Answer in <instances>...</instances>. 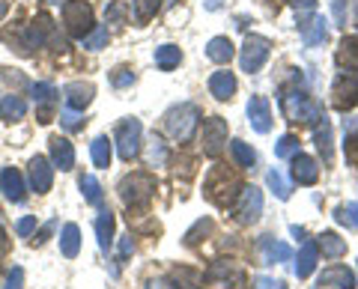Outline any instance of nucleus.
<instances>
[{
	"mask_svg": "<svg viewBox=\"0 0 358 289\" xmlns=\"http://www.w3.org/2000/svg\"><path fill=\"white\" fill-rule=\"evenodd\" d=\"M242 188L245 185L236 179V173H227V168H212V173L203 182V194H206L209 203H215L218 209H227L239 200Z\"/></svg>",
	"mask_w": 358,
	"mask_h": 289,
	"instance_id": "f257e3e1",
	"label": "nucleus"
},
{
	"mask_svg": "<svg viewBox=\"0 0 358 289\" xmlns=\"http://www.w3.org/2000/svg\"><path fill=\"white\" fill-rule=\"evenodd\" d=\"M197 126H200V110L192 102L173 105L164 114V128H167V135H171L176 143H188V140H192Z\"/></svg>",
	"mask_w": 358,
	"mask_h": 289,
	"instance_id": "f03ea898",
	"label": "nucleus"
},
{
	"mask_svg": "<svg viewBox=\"0 0 358 289\" xmlns=\"http://www.w3.org/2000/svg\"><path fill=\"white\" fill-rule=\"evenodd\" d=\"M281 108H284L287 119L299 122V126H317V122L322 119L320 105L305 93H284L281 96Z\"/></svg>",
	"mask_w": 358,
	"mask_h": 289,
	"instance_id": "7ed1b4c3",
	"label": "nucleus"
},
{
	"mask_svg": "<svg viewBox=\"0 0 358 289\" xmlns=\"http://www.w3.org/2000/svg\"><path fill=\"white\" fill-rule=\"evenodd\" d=\"M63 24L69 30V36L75 39H87L96 30L93 24V6L87 0H66L63 3Z\"/></svg>",
	"mask_w": 358,
	"mask_h": 289,
	"instance_id": "20e7f679",
	"label": "nucleus"
},
{
	"mask_svg": "<svg viewBox=\"0 0 358 289\" xmlns=\"http://www.w3.org/2000/svg\"><path fill=\"white\" fill-rule=\"evenodd\" d=\"M155 191V179L150 173H131L126 176V179L120 182V197H122V203L126 206H143V203H150V197Z\"/></svg>",
	"mask_w": 358,
	"mask_h": 289,
	"instance_id": "39448f33",
	"label": "nucleus"
},
{
	"mask_svg": "<svg viewBox=\"0 0 358 289\" xmlns=\"http://www.w3.org/2000/svg\"><path fill=\"white\" fill-rule=\"evenodd\" d=\"M268 51H272V42H268L266 36H257V33H251L248 39H245V45H242V72H260L266 60H268Z\"/></svg>",
	"mask_w": 358,
	"mask_h": 289,
	"instance_id": "423d86ee",
	"label": "nucleus"
},
{
	"mask_svg": "<svg viewBox=\"0 0 358 289\" xmlns=\"http://www.w3.org/2000/svg\"><path fill=\"white\" fill-rule=\"evenodd\" d=\"M141 131H143V126H141V119H134V117L122 119L117 126V152L122 161H131L134 155L141 152Z\"/></svg>",
	"mask_w": 358,
	"mask_h": 289,
	"instance_id": "0eeeda50",
	"label": "nucleus"
},
{
	"mask_svg": "<svg viewBox=\"0 0 358 289\" xmlns=\"http://www.w3.org/2000/svg\"><path fill=\"white\" fill-rule=\"evenodd\" d=\"M331 105L338 110H352L358 105V75L355 72H341L331 84Z\"/></svg>",
	"mask_w": 358,
	"mask_h": 289,
	"instance_id": "6e6552de",
	"label": "nucleus"
},
{
	"mask_svg": "<svg viewBox=\"0 0 358 289\" xmlns=\"http://www.w3.org/2000/svg\"><path fill=\"white\" fill-rule=\"evenodd\" d=\"M200 143H203V152L209 155V158H218L224 143H227V119L209 117L203 122V131H200Z\"/></svg>",
	"mask_w": 358,
	"mask_h": 289,
	"instance_id": "1a4fd4ad",
	"label": "nucleus"
},
{
	"mask_svg": "<svg viewBox=\"0 0 358 289\" xmlns=\"http://www.w3.org/2000/svg\"><path fill=\"white\" fill-rule=\"evenodd\" d=\"M263 215V191L254 185H245L236 203V221L239 224H254Z\"/></svg>",
	"mask_w": 358,
	"mask_h": 289,
	"instance_id": "9d476101",
	"label": "nucleus"
},
{
	"mask_svg": "<svg viewBox=\"0 0 358 289\" xmlns=\"http://www.w3.org/2000/svg\"><path fill=\"white\" fill-rule=\"evenodd\" d=\"M30 188L36 194H48L51 191V182H54V168L51 161L45 158V155H36V158H30Z\"/></svg>",
	"mask_w": 358,
	"mask_h": 289,
	"instance_id": "9b49d317",
	"label": "nucleus"
},
{
	"mask_svg": "<svg viewBox=\"0 0 358 289\" xmlns=\"http://www.w3.org/2000/svg\"><path fill=\"white\" fill-rule=\"evenodd\" d=\"M299 27H301V42H305V48H317L329 39V21L322 15H310L305 21H299Z\"/></svg>",
	"mask_w": 358,
	"mask_h": 289,
	"instance_id": "f8f14e48",
	"label": "nucleus"
},
{
	"mask_svg": "<svg viewBox=\"0 0 358 289\" xmlns=\"http://www.w3.org/2000/svg\"><path fill=\"white\" fill-rule=\"evenodd\" d=\"M248 119L254 131H260V135H266L268 128H272V105H268L266 96H251L248 102Z\"/></svg>",
	"mask_w": 358,
	"mask_h": 289,
	"instance_id": "ddd939ff",
	"label": "nucleus"
},
{
	"mask_svg": "<svg viewBox=\"0 0 358 289\" xmlns=\"http://www.w3.org/2000/svg\"><path fill=\"white\" fill-rule=\"evenodd\" d=\"M0 191L6 194V200H13V203H24V176H21L15 168H3L0 170Z\"/></svg>",
	"mask_w": 358,
	"mask_h": 289,
	"instance_id": "4468645a",
	"label": "nucleus"
},
{
	"mask_svg": "<svg viewBox=\"0 0 358 289\" xmlns=\"http://www.w3.org/2000/svg\"><path fill=\"white\" fill-rule=\"evenodd\" d=\"M63 96H66V105H69L72 110H84L90 102H93V96H96V87L93 84H84V81H72V84H66L63 87Z\"/></svg>",
	"mask_w": 358,
	"mask_h": 289,
	"instance_id": "2eb2a0df",
	"label": "nucleus"
},
{
	"mask_svg": "<svg viewBox=\"0 0 358 289\" xmlns=\"http://www.w3.org/2000/svg\"><path fill=\"white\" fill-rule=\"evenodd\" d=\"M57 87L54 84H33V98L39 105V122H51L54 105H57Z\"/></svg>",
	"mask_w": 358,
	"mask_h": 289,
	"instance_id": "dca6fc26",
	"label": "nucleus"
},
{
	"mask_svg": "<svg viewBox=\"0 0 358 289\" xmlns=\"http://www.w3.org/2000/svg\"><path fill=\"white\" fill-rule=\"evenodd\" d=\"M320 179V168H317V161L310 158V155H293V182L299 185H317Z\"/></svg>",
	"mask_w": 358,
	"mask_h": 289,
	"instance_id": "f3484780",
	"label": "nucleus"
},
{
	"mask_svg": "<svg viewBox=\"0 0 358 289\" xmlns=\"http://www.w3.org/2000/svg\"><path fill=\"white\" fill-rule=\"evenodd\" d=\"M320 286H334V289H355V274L346 265H331L320 274Z\"/></svg>",
	"mask_w": 358,
	"mask_h": 289,
	"instance_id": "a211bd4d",
	"label": "nucleus"
},
{
	"mask_svg": "<svg viewBox=\"0 0 358 289\" xmlns=\"http://www.w3.org/2000/svg\"><path fill=\"white\" fill-rule=\"evenodd\" d=\"M51 161H54V168H60V170H72L75 168V149H72V143L66 140V138H51Z\"/></svg>",
	"mask_w": 358,
	"mask_h": 289,
	"instance_id": "6ab92c4d",
	"label": "nucleus"
},
{
	"mask_svg": "<svg viewBox=\"0 0 358 289\" xmlns=\"http://www.w3.org/2000/svg\"><path fill=\"white\" fill-rule=\"evenodd\" d=\"M209 93L218 98V102H227L236 93V75L233 72H215L209 77Z\"/></svg>",
	"mask_w": 358,
	"mask_h": 289,
	"instance_id": "aec40b11",
	"label": "nucleus"
},
{
	"mask_svg": "<svg viewBox=\"0 0 358 289\" xmlns=\"http://www.w3.org/2000/svg\"><path fill=\"white\" fill-rule=\"evenodd\" d=\"M317 257H320L317 242L308 239L305 244H301V251H299V260H296V274H299V277H310V274H313V269H317Z\"/></svg>",
	"mask_w": 358,
	"mask_h": 289,
	"instance_id": "412c9836",
	"label": "nucleus"
},
{
	"mask_svg": "<svg viewBox=\"0 0 358 289\" xmlns=\"http://www.w3.org/2000/svg\"><path fill=\"white\" fill-rule=\"evenodd\" d=\"M260 253H263V262H287L289 257H293L289 244L275 242L272 236H263L260 239Z\"/></svg>",
	"mask_w": 358,
	"mask_h": 289,
	"instance_id": "4be33fe9",
	"label": "nucleus"
},
{
	"mask_svg": "<svg viewBox=\"0 0 358 289\" xmlns=\"http://www.w3.org/2000/svg\"><path fill=\"white\" fill-rule=\"evenodd\" d=\"M96 239H99V248L108 251L110 242H114V212L110 209H102L96 218Z\"/></svg>",
	"mask_w": 358,
	"mask_h": 289,
	"instance_id": "5701e85b",
	"label": "nucleus"
},
{
	"mask_svg": "<svg viewBox=\"0 0 358 289\" xmlns=\"http://www.w3.org/2000/svg\"><path fill=\"white\" fill-rule=\"evenodd\" d=\"M233 54H236V51H233V42H230L227 36H215V39H212L209 45H206V57H209L212 63L227 66V63L233 60Z\"/></svg>",
	"mask_w": 358,
	"mask_h": 289,
	"instance_id": "b1692460",
	"label": "nucleus"
},
{
	"mask_svg": "<svg viewBox=\"0 0 358 289\" xmlns=\"http://www.w3.org/2000/svg\"><path fill=\"white\" fill-rule=\"evenodd\" d=\"M51 33H54V21H51L48 15H39V18L30 24V30H27V42H30V48L45 45Z\"/></svg>",
	"mask_w": 358,
	"mask_h": 289,
	"instance_id": "393cba45",
	"label": "nucleus"
},
{
	"mask_svg": "<svg viewBox=\"0 0 358 289\" xmlns=\"http://www.w3.org/2000/svg\"><path fill=\"white\" fill-rule=\"evenodd\" d=\"M313 143H317V149L322 155V161H331V126H329V119H320L317 126H313Z\"/></svg>",
	"mask_w": 358,
	"mask_h": 289,
	"instance_id": "a878e982",
	"label": "nucleus"
},
{
	"mask_svg": "<svg viewBox=\"0 0 358 289\" xmlns=\"http://www.w3.org/2000/svg\"><path fill=\"white\" fill-rule=\"evenodd\" d=\"M60 251H63L66 260H75L78 257V251H81V230H78V224H66L63 227Z\"/></svg>",
	"mask_w": 358,
	"mask_h": 289,
	"instance_id": "bb28decb",
	"label": "nucleus"
},
{
	"mask_svg": "<svg viewBox=\"0 0 358 289\" xmlns=\"http://www.w3.org/2000/svg\"><path fill=\"white\" fill-rule=\"evenodd\" d=\"M317 248L322 251V257H329V260H338L346 253V242L341 236H334V232H322V236L317 239Z\"/></svg>",
	"mask_w": 358,
	"mask_h": 289,
	"instance_id": "cd10ccee",
	"label": "nucleus"
},
{
	"mask_svg": "<svg viewBox=\"0 0 358 289\" xmlns=\"http://www.w3.org/2000/svg\"><path fill=\"white\" fill-rule=\"evenodd\" d=\"M27 114V105H24V98L21 96H6L3 102H0V119H6V122H15Z\"/></svg>",
	"mask_w": 358,
	"mask_h": 289,
	"instance_id": "c85d7f7f",
	"label": "nucleus"
},
{
	"mask_svg": "<svg viewBox=\"0 0 358 289\" xmlns=\"http://www.w3.org/2000/svg\"><path fill=\"white\" fill-rule=\"evenodd\" d=\"M179 60H182V51H179L176 45H162V48H155V66L164 72H171L179 66Z\"/></svg>",
	"mask_w": 358,
	"mask_h": 289,
	"instance_id": "c756f323",
	"label": "nucleus"
},
{
	"mask_svg": "<svg viewBox=\"0 0 358 289\" xmlns=\"http://www.w3.org/2000/svg\"><path fill=\"white\" fill-rule=\"evenodd\" d=\"M78 185H81V194H84V200H87L90 206H102L105 194H102V185H99L96 176H90V173L81 176V182H78Z\"/></svg>",
	"mask_w": 358,
	"mask_h": 289,
	"instance_id": "7c9ffc66",
	"label": "nucleus"
},
{
	"mask_svg": "<svg viewBox=\"0 0 358 289\" xmlns=\"http://www.w3.org/2000/svg\"><path fill=\"white\" fill-rule=\"evenodd\" d=\"M230 152H233V158H236L239 168L254 170V164H257V152H254L245 140H233V143H230Z\"/></svg>",
	"mask_w": 358,
	"mask_h": 289,
	"instance_id": "2f4dec72",
	"label": "nucleus"
},
{
	"mask_svg": "<svg viewBox=\"0 0 358 289\" xmlns=\"http://www.w3.org/2000/svg\"><path fill=\"white\" fill-rule=\"evenodd\" d=\"M162 9V0H134V21L138 24H147L155 18V13Z\"/></svg>",
	"mask_w": 358,
	"mask_h": 289,
	"instance_id": "473e14b6",
	"label": "nucleus"
},
{
	"mask_svg": "<svg viewBox=\"0 0 358 289\" xmlns=\"http://www.w3.org/2000/svg\"><path fill=\"white\" fill-rule=\"evenodd\" d=\"M90 155H93L96 168H108L110 164V140L108 138H96L93 143H90Z\"/></svg>",
	"mask_w": 358,
	"mask_h": 289,
	"instance_id": "72a5a7b5",
	"label": "nucleus"
},
{
	"mask_svg": "<svg viewBox=\"0 0 358 289\" xmlns=\"http://www.w3.org/2000/svg\"><path fill=\"white\" fill-rule=\"evenodd\" d=\"M266 182H268V188L278 194V200H289V194H293V185H289L287 179H284V173L281 170H268V176H266Z\"/></svg>",
	"mask_w": 358,
	"mask_h": 289,
	"instance_id": "f704fd0d",
	"label": "nucleus"
},
{
	"mask_svg": "<svg viewBox=\"0 0 358 289\" xmlns=\"http://www.w3.org/2000/svg\"><path fill=\"white\" fill-rule=\"evenodd\" d=\"M209 232H212V221H209V218H200L197 224L185 232V244H188V248H194V244H197L200 239H206Z\"/></svg>",
	"mask_w": 358,
	"mask_h": 289,
	"instance_id": "c9c22d12",
	"label": "nucleus"
},
{
	"mask_svg": "<svg viewBox=\"0 0 358 289\" xmlns=\"http://www.w3.org/2000/svg\"><path fill=\"white\" fill-rule=\"evenodd\" d=\"M105 18H108V24H126L129 21V6L122 3V0H114V3H108Z\"/></svg>",
	"mask_w": 358,
	"mask_h": 289,
	"instance_id": "e433bc0d",
	"label": "nucleus"
},
{
	"mask_svg": "<svg viewBox=\"0 0 358 289\" xmlns=\"http://www.w3.org/2000/svg\"><path fill=\"white\" fill-rule=\"evenodd\" d=\"M275 155L278 158H293V155H299V138L296 135H284L281 140L275 143Z\"/></svg>",
	"mask_w": 358,
	"mask_h": 289,
	"instance_id": "4c0bfd02",
	"label": "nucleus"
},
{
	"mask_svg": "<svg viewBox=\"0 0 358 289\" xmlns=\"http://www.w3.org/2000/svg\"><path fill=\"white\" fill-rule=\"evenodd\" d=\"M173 281L182 286V289H200V274L192 269H176L173 272Z\"/></svg>",
	"mask_w": 358,
	"mask_h": 289,
	"instance_id": "58836bf2",
	"label": "nucleus"
},
{
	"mask_svg": "<svg viewBox=\"0 0 358 289\" xmlns=\"http://www.w3.org/2000/svg\"><path fill=\"white\" fill-rule=\"evenodd\" d=\"M338 60H346V63H358V36H346L341 42V54Z\"/></svg>",
	"mask_w": 358,
	"mask_h": 289,
	"instance_id": "ea45409f",
	"label": "nucleus"
},
{
	"mask_svg": "<svg viewBox=\"0 0 358 289\" xmlns=\"http://www.w3.org/2000/svg\"><path fill=\"white\" fill-rule=\"evenodd\" d=\"M81 42H84V48H90V51L105 48V45H108V27H96V30L90 33L87 39H81Z\"/></svg>",
	"mask_w": 358,
	"mask_h": 289,
	"instance_id": "a19ab883",
	"label": "nucleus"
},
{
	"mask_svg": "<svg viewBox=\"0 0 358 289\" xmlns=\"http://www.w3.org/2000/svg\"><path fill=\"white\" fill-rule=\"evenodd\" d=\"M131 81H134V72H131V69H126V66H120V69L110 72V84H114L117 90H122V87H129Z\"/></svg>",
	"mask_w": 358,
	"mask_h": 289,
	"instance_id": "79ce46f5",
	"label": "nucleus"
},
{
	"mask_svg": "<svg viewBox=\"0 0 358 289\" xmlns=\"http://www.w3.org/2000/svg\"><path fill=\"white\" fill-rule=\"evenodd\" d=\"M60 122H63V128H69V131H78V128H84V119L75 114L72 108H66L63 114H60Z\"/></svg>",
	"mask_w": 358,
	"mask_h": 289,
	"instance_id": "37998d69",
	"label": "nucleus"
},
{
	"mask_svg": "<svg viewBox=\"0 0 358 289\" xmlns=\"http://www.w3.org/2000/svg\"><path fill=\"white\" fill-rule=\"evenodd\" d=\"M167 158V149H164V143L159 138H152V147H150V161L152 164H164Z\"/></svg>",
	"mask_w": 358,
	"mask_h": 289,
	"instance_id": "c03bdc74",
	"label": "nucleus"
},
{
	"mask_svg": "<svg viewBox=\"0 0 358 289\" xmlns=\"http://www.w3.org/2000/svg\"><path fill=\"white\" fill-rule=\"evenodd\" d=\"M33 230H36V215H27V218H21L18 224H15V232H18V236H30Z\"/></svg>",
	"mask_w": 358,
	"mask_h": 289,
	"instance_id": "a18cd8bd",
	"label": "nucleus"
},
{
	"mask_svg": "<svg viewBox=\"0 0 358 289\" xmlns=\"http://www.w3.org/2000/svg\"><path fill=\"white\" fill-rule=\"evenodd\" d=\"M343 152H346V161H350L352 168H358V138H350V140H346Z\"/></svg>",
	"mask_w": 358,
	"mask_h": 289,
	"instance_id": "49530a36",
	"label": "nucleus"
},
{
	"mask_svg": "<svg viewBox=\"0 0 358 289\" xmlns=\"http://www.w3.org/2000/svg\"><path fill=\"white\" fill-rule=\"evenodd\" d=\"M21 281H24V272H21L18 265H15V269L6 274V283H3V289H21Z\"/></svg>",
	"mask_w": 358,
	"mask_h": 289,
	"instance_id": "de8ad7c7",
	"label": "nucleus"
},
{
	"mask_svg": "<svg viewBox=\"0 0 358 289\" xmlns=\"http://www.w3.org/2000/svg\"><path fill=\"white\" fill-rule=\"evenodd\" d=\"M257 289H287V283L272 281V277H260V281H257Z\"/></svg>",
	"mask_w": 358,
	"mask_h": 289,
	"instance_id": "09e8293b",
	"label": "nucleus"
},
{
	"mask_svg": "<svg viewBox=\"0 0 358 289\" xmlns=\"http://www.w3.org/2000/svg\"><path fill=\"white\" fill-rule=\"evenodd\" d=\"M131 251H134V244H131V236H129V239H122V242H120V260H126Z\"/></svg>",
	"mask_w": 358,
	"mask_h": 289,
	"instance_id": "8fccbe9b",
	"label": "nucleus"
},
{
	"mask_svg": "<svg viewBox=\"0 0 358 289\" xmlns=\"http://www.w3.org/2000/svg\"><path fill=\"white\" fill-rule=\"evenodd\" d=\"M343 209H346V215H350V224L358 227V203H346Z\"/></svg>",
	"mask_w": 358,
	"mask_h": 289,
	"instance_id": "3c124183",
	"label": "nucleus"
},
{
	"mask_svg": "<svg viewBox=\"0 0 358 289\" xmlns=\"http://www.w3.org/2000/svg\"><path fill=\"white\" fill-rule=\"evenodd\" d=\"M287 3L293 9H313V6H317V0H287Z\"/></svg>",
	"mask_w": 358,
	"mask_h": 289,
	"instance_id": "603ef678",
	"label": "nucleus"
},
{
	"mask_svg": "<svg viewBox=\"0 0 358 289\" xmlns=\"http://www.w3.org/2000/svg\"><path fill=\"white\" fill-rule=\"evenodd\" d=\"M6 253H9V236H6L3 230H0V260H3Z\"/></svg>",
	"mask_w": 358,
	"mask_h": 289,
	"instance_id": "864d4df0",
	"label": "nucleus"
},
{
	"mask_svg": "<svg viewBox=\"0 0 358 289\" xmlns=\"http://www.w3.org/2000/svg\"><path fill=\"white\" fill-rule=\"evenodd\" d=\"M147 289H173V286L167 283V281H152V283H150Z\"/></svg>",
	"mask_w": 358,
	"mask_h": 289,
	"instance_id": "5fc2aeb1",
	"label": "nucleus"
},
{
	"mask_svg": "<svg viewBox=\"0 0 358 289\" xmlns=\"http://www.w3.org/2000/svg\"><path fill=\"white\" fill-rule=\"evenodd\" d=\"M334 15H338V21H343V0H334Z\"/></svg>",
	"mask_w": 358,
	"mask_h": 289,
	"instance_id": "6e6d98bb",
	"label": "nucleus"
},
{
	"mask_svg": "<svg viewBox=\"0 0 358 289\" xmlns=\"http://www.w3.org/2000/svg\"><path fill=\"white\" fill-rule=\"evenodd\" d=\"M9 13V0H0V18H3Z\"/></svg>",
	"mask_w": 358,
	"mask_h": 289,
	"instance_id": "4d7b16f0",
	"label": "nucleus"
},
{
	"mask_svg": "<svg viewBox=\"0 0 358 289\" xmlns=\"http://www.w3.org/2000/svg\"><path fill=\"white\" fill-rule=\"evenodd\" d=\"M221 6V0H206V9H218Z\"/></svg>",
	"mask_w": 358,
	"mask_h": 289,
	"instance_id": "13d9d810",
	"label": "nucleus"
},
{
	"mask_svg": "<svg viewBox=\"0 0 358 289\" xmlns=\"http://www.w3.org/2000/svg\"><path fill=\"white\" fill-rule=\"evenodd\" d=\"M48 3H66V0H48Z\"/></svg>",
	"mask_w": 358,
	"mask_h": 289,
	"instance_id": "bf43d9fd",
	"label": "nucleus"
},
{
	"mask_svg": "<svg viewBox=\"0 0 358 289\" xmlns=\"http://www.w3.org/2000/svg\"><path fill=\"white\" fill-rule=\"evenodd\" d=\"M355 24H358V9H355Z\"/></svg>",
	"mask_w": 358,
	"mask_h": 289,
	"instance_id": "052dcab7",
	"label": "nucleus"
}]
</instances>
